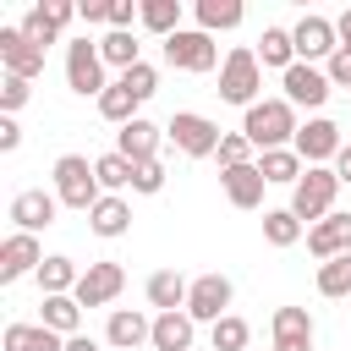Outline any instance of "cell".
Instances as JSON below:
<instances>
[{"mask_svg":"<svg viewBox=\"0 0 351 351\" xmlns=\"http://www.w3.org/2000/svg\"><path fill=\"white\" fill-rule=\"evenodd\" d=\"M296 110L285 104V99H258L247 115H241V137L258 148V154H269V148H291L296 143Z\"/></svg>","mask_w":351,"mask_h":351,"instance_id":"1","label":"cell"},{"mask_svg":"<svg viewBox=\"0 0 351 351\" xmlns=\"http://www.w3.org/2000/svg\"><path fill=\"white\" fill-rule=\"evenodd\" d=\"M340 186H346V181H340L329 165H307V176L291 186V214H296V219L313 230L318 219H329V214H335V197H340Z\"/></svg>","mask_w":351,"mask_h":351,"instance_id":"2","label":"cell"},{"mask_svg":"<svg viewBox=\"0 0 351 351\" xmlns=\"http://www.w3.org/2000/svg\"><path fill=\"white\" fill-rule=\"evenodd\" d=\"M55 197H60V208L93 214V203L104 197V186H99V170H93L82 154H60V159H55Z\"/></svg>","mask_w":351,"mask_h":351,"instance_id":"3","label":"cell"},{"mask_svg":"<svg viewBox=\"0 0 351 351\" xmlns=\"http://www.w3.org/2000/svg\"><path fill=\"white\" fill-rule=\"evenodd\" d=\"M258 88H263L258 49L236 44V49L225 55V66H219V99H225V104H241V110H252V104H258Z\"/></svg>","mask_w":351,"mask_h":351,"instance_id":"4","label":"cell"},{"mask_svg":"<svg viewBox=\"0 0 351 351\" xmlns=\"http://www.w3.org/2000/svg\"><path fill=\"white\" fill-rule=\"evenodd\" d=\"M165 60H170L176 71H197V77L214 71V66H225L214 33H203V27H181V33H170V38H165Z\"/></svg>","mask_w":351,"mask_h":351,"instance_id":"5","label":"cell"},{"mask_svg":"<svg viewBox=\"0 0 351 351\" xmlns=\"http://www.w3.org/2000/svg\"><path fill=\"white\" fill-rule=\"evenodd\" d=\"M66 88H71V93H82V99H88V93L99 99V93L110 88V82H104L99 38H71V44H66Z\"/></svg>","mask_w":351,"mask_h":351,"instance_id":"6","label":"cell"},{"mask_svg":"<svg viewBox=\"0 0 351 351\" xmlns=\"http://www.w3.org/2000/svg\"><path fill=\"white\" fill-rule=\"evenodd\" d=\"M165 137L186 154V159H208V154H219V126L208 121V115H197V110H176L170 115V126H165Z\"/></svg>","mask_w":351,"mask_h":351,"instance_id":"7","label":"cell"},{"mask_svg":"<svg viewBox=\"0 0 351 351\" xmlns=\"http://www.w3.org/2000/svg\"><path fill=\"white\" fill-rule=\"evenodd\" d=\"M291 38H296V60H302V66H313V60H335V55H340V33H335V22L318 16V11H307V16L291 27Z\"/></svg>","mask_w":351,"mask_h":351,"instance_id":"8","label":"cell"},{"mask_svg":"<svg viewBox=\"0 0 351 351\" xmlns=\"http://www.w3.org/2000/svg\"><path fill=\"white\" fill-rule=\"evenodd\" d=\"M230 296H236V285L225 280V274H197L192 280V296H186V313H192V324H219L225 313H230Z\"/></svg>","mask_w":351,"mask_h":351,"instance_id":"9","label":"cell"},{"mask_svg":"<svg viewBox=\"0 0 351 351\" xmlns=\"http://www.w3.org/2000/svg\"><path fill=\"white\" fill-rule=\"evenodd\" d=\"M121 291H126V269L104 258V263H88V269H82V280H77L71 296H77L82 307H110Z\"/></svg>","mask_w":351,"mask_h":351,"instance_id":"10","label":"cell"},{"mask_svg":"<svg viewBox=\"0 0 351 351\" xmlns=\"http://www.w3.org/2000/svg\"><path fill=\"white\" fill-rule=\"evenodd\" d=\"M296 154H302V165H329V159H340V126L329 121V115H313L302 132H296V143H291Z\"/></svg>","mask_w":351,"mask_h":351,"instance_id":"11","label":"cell"},{"mask_svg":"<svg viewBox=\"0 0 351 351\" xmlns=\"http://www.w3.org/2000/svg\"><path fill=\"white\" fill-rule=\"evenodd\" d=\"M280 88H285V104L296 110V104H307V110H318L324 99H329V71H318V66H291V71H280Z\"/></svg>","mask_w":351,"mask_h":351,"instance_id":"12","label":"cell"},{"mask_svg":"<svg viewBox=\"0 0 351 351\" xmlns=\"http://www.w3.org/2000/svg\"><path fill=\"white\" fill-rule=\"evenodd\" d=\"M55 214H60V197H55V192H44V186H27V192H16V197H11V219H16V230H27V236L49 230V225H55Z\"/></svg>","mask_w":351,"mask_h":351,"instance_id":"13","label":"cell"},{"mask_svg":"<svg viewBox=\"0 0 351 351\" xmlns=\"http://www.w3.org/2000/svg\"><path fill=\"white\" fill-rule=\"evenodd\" d=\"M38 263H44V247H38V236H27V230H11L5 241H0V280L11 285V280H22V274H38Z\"/></svg>","mask_w":351,"mask_h":351,"instance_id":"14","label":"cell"},{"mask_svg":"<svg viewBox=\"0 0 351 351\" xmlns=\"http://www.w3.org/2000/svg\"><path fill=\"white\" fill-rule=\"evenodd\" d=\"M0 66H5V77H27L33 82L44 71V49L27 44L22 27H0Z\"/></svg>","mask_w":351,"mask_h":351,"instance_id":"15","label":"cell"},{"mask_svg":"<svg viewBox=\"0 0 351 351\" xmlns=\"http://www.w3.org/2000/svg\"><path fill=\"white\" fill-rule=\"evenodd\" d=\"M307 252L318 258V263H329V258H346L351 252V214H329V219H318L313 230H307Z\"/></svg>","mask_w":351,"mask_h":351,"instance_id":"16","label":"cell"},{"mask_svg":"<svg viewBox=\"0 0 351 351\" xmlns=\"http://www.w3.org/2000/svg\"><path fill=\"white\" fill-rule=\"evenodd\" d=\"M104 340H110L115 351H137V346L154 340V318H143L137 307H115L110 324H104Z\"/></svg>","mask_w":351,"mask_h":351,"instance_id":"17","label":"cell"},{"mask_svg":"<svg viewBox=\"0 0 351 351\" xmlns=\"http://www.w3.org/2000/svg\"><path fill=\"white\" fill-rule=\"evenodd\" d=\"M159 137H165V132L137 115V121H126V126L115 132V154H126L132 165H148V159H159Z\"/></svg>","mask_w":351,"mask_h":351,"instance_id":"18","label":"cell"},{"mask_svg":"<svg viewBox=\"0 0 351 351\" xmlns=\"http://www.w3.org/2000/svg\"><path fill=\"white\" fill-rule=\"evenodd\" d=\"M219 186H225V197H230L236 208H258V203H263V186H269V181H263L258 159H252V165H236V170H225V176H219Z\"/></svg>","mask_w":351,"mask_h":351,"instance_id":"19","label":"cell"},{"mask_svg":"<svg viewBox=\"0 0 351 351\" xmlns=\"http://www.w3.org/2000/svg\"><path fill=\"white\" fill-rule=\"evenodd\" d=\"M148 307H159V313H186V296H192V280H181L176 269H159V274H148Z\"/></svg>","mask_w":351,"mask_h":351,"instance_id":"20","label":"cell"},{"mask_svg":"<svg viewBox=\"0 0 351 351\" xmlns=\"http://www.w3.org/2000/svg\"><path fill=\"white\" fill-rule=\"evenodd\" d=\"M88 230H93V236H104V241L126 236V230H132V208H126V197L104 192V197L93 203V214H88Z\"/></svg>","mask_w":351,"mask_h":351,"instance_id":"21","label":"cell"},{"mask_svg":"<svg viewBox=\"0 0 351 351\" xmlns=\"http://www.w3.org/2000/svg\"><path fill=\"white\" fill-rule=\"evenodd\" d=\"M192 335H197V324H192V313H159L154 318V351H192Z\"/></svg>","mask_w":351,"mask_h":351,"instance_id":"22","label":"cell"},{"mask_svg":"<svg viewBox=\"0 0 351 351\" xmlns=\"http://www.w3.org/2000/svg\"><path fill=\"white\" fill-rule=\"evenodd\" d=\"M258 170H263L269 186H296V181L307 176V165H302L296 148H269V154H258Z\"/></svg>","mask_w":351,"mask_h":351,"instance_id":"23","label":"cell"},{"mask_svg":"<svg viewBox=\"0 0 351 351\" xmlns=\"http://www.w3.org/2000/svg\"><path fill=\"white\" fill-rule=\"evenodd\" d=\"M192 16H197L203 33H230V27H241L247 11H241V0H197Z\"/></svg>","mask_w":351,"mask_h":351,"instance_id":"24","label":"cell"},{"mask_svg":"<svg viewBox=\"0 0 351 351\" xmlns=\"http://www.w3.org/2000/svg\"><path fill=\"white\" fill-rule=\"evenodd\" d=\"M77 280H82V269H77L66 252H55V258H44V263H38V285H44V296H71V291H77Z\"/></svg>","mask_w":351,"mask_h":351,"instance_id":"25","label":"cell"},{"mask_svg":"<svg viewBox=\"0 0 351 351\" xmlns=\"http://www.w3.org/2000/svg\"><path fill=\"white\" fill-rule=\"evenodd\" d=\"M38 307H44V313H38L44 329H55V335H66V340L77 335V324H82V302H77V296H44Z\"/></svg>","mask_w":351,"mask_h":351,"instance_id":"26","label":"cell"},{"mask_svg":"<svg viewBox=\"0 0 351 351\" xmlns=\"http://www.w3.org/2000/svg\"><path fill=\"white\" fill-rule=\"evenodd\" d=\"M5 351H66V335H55L44 324H11L5 329Z\"/></svg>","mask_w":351,"mask_h":351,"instance_id":"27","label":"cell"},{"mask_svg":"<svg viewBox=\"0 0 351 351\" xmlns=\"http://www.w3.org/2000/svg\"><path fill=\"white\" fill-rule=\"evenodd\" d=\"M258 66H280V71L296 66V38H291V27H263V38H258Z\"/></svg>","mask_w":351,"mask_h":351,"instance_id":"28","label":"cell"},{"mask_svg":"<svg viewBox=\"0 0 351 351\" xmlns=\"http://www.w3.org/2000/svg\"><path fill=\"white\" fill-rule=\"evenodd\" d=\"M99 115H104V121H115V126L137 121V93H132V88H126V82L115 77V82H110V88L99 93Z\"/></svg>","mask_w":351,"mask_h":351,"instance_id":"29","label":"cell"},{"mask_svg":"<svg viewBox=\"0 0 351 351\" xmlns=\"http://www.w3.org/2000/svg\"><path fill=\"white\" fill-rule=\"evenodd\" d=\"M302 236H307V225H302L291 208H269V214H263V241H269V247H296Z\"/></svg>","mask_w":351,"mask_h":351,"instance_id":"30","label":"cell"},{"mask_svg":"<svg viewBox=\"0 0 351 351\" xmlns=\"http://www.w3.org/2000/svg\"><path fill=\"white\" fill-rule=\"evenodd\" d=\"M137 49H143V44H137L132 33H115V27H110V33L99 38V55H104V66H121V71L143 66V55H137Z\"/></svg>","mask_w":351,"mask_h":351,"instance_id":"31","label":"cell"},{"mask_svg":"<svg viewBox=\"0 0 351 351\" xmlns=\"http://www.w3.org/2000/svg\"><path fill=\"white\" fill-rule=\"evenodd\" d=\"M143 27L159 38L181 33V0H143Z\"/></svg>","mask_w":351,"mask_h":351,"instance_id":"32","label":"cell"},{"mask_svg":"<svg viewBox=\"0 0 351 351\" xmlns=\"http://www.w3.org/2000/svg\"><path fill=\"white\" fill-rule=\"evenodd\" d=\"M93 170H99V186L115 192V197H121V186H132V176H137V165H132L126 154H99Z\"/></svg>","mask_w":351,"mask_h":351,"instance_id":"33","label":"cell"},{"mask_svg":"<svg viewBox=\"0 0 351 351\" xmlns=\"http://www.w3.org/2000/svg\"><path fill=\"white\" fill-rule=\"evenodd\" d=\"M274 340H313V313L307 307H274Z\"/></svg>","mask_w":351,"mask_h":351,"instance_id":"34","label":"cell"},{"mask_svg":"<svg viewBox=\"0 0 351 351\" xmlns=\"http://www.w3.org/2000/svg\"><path fill=\"white\" fill-rule=\"evenodd\" d=\"M208 340H214V351H247V340H252V329H247V318H236V313H225L214 329H208Z\"/></svg>","mask_w":351,"mask_h":351,"instance_id":"35","label":"cell"},{"mask_svg":"<svg viewBox=\"0 0 351 351\" xmlns=\"http://www.w3.org/2000/svg\"><path fill=\"white\" fill-rule=\"evenodd\" d=\"M318 291H324V296H351V252L318 263Z\"/></svg>","mask_w":351,"mask_h":351,"instance_id":"36","label":"cell"},{"mask_svg":"<svg viewBox=\"0 0 351 351\" xmlns=\"http://www.w3.org/2000/svg\"><path fill=\"white\" fill-rule=\"evenodd\" d=\"M121 82H126V88H132V93H137V104H143V99H154V93H159V71H154V66H148V60H143V66H132V71H121Z\"/></svg>","mask_w":351,"mask_h":351,"instance_id":"37","label":"cell"},{"mask_svg":"<svg viewBox=\"0 0 351 351\" xmlns=\"http://www.w3.org/2000/svg\"><path fill=\"white\" fill-rule=\"evenodd\" d=\"M219 165H225V170H236V165H252V143H247L241 132H225V137H219Z\"/></svg>","mask_w":351,"mask_h":351,"instance_id":"38","label":"cell"},{"mask_svg":"<svg viewBox=\"0 0 351 351\" xmlns=\"http://www.w3.org/2000/svg\"><path fill=\"white\" fill-rule=\"evenodd\" d=\"M27 99H33V82H27V77H5V82H0V110H5V115H16Z\"/></svg>","mask_w":351,"mask_h":351,"instance_id":"39","label":"cell"},{"mask_svg":"<svg viewBox=\"0 0 351 351\" xmlns=\"http://www.w3.org/2000/svg\"><path fill=\"white\" fill-rule=\"evenodd\" d=\"M16 27H22V38H27V44H38V49H49V44H55V27L38 16V5H33V11H27Z\"/></svg>","mask_w":351,"mask_h":351,"instance_id":"40","label":"cell"},{"mask_svg":"<svg viewBox=\"0 0 351 351\" xmlns=\"http://www.w3.org/2000/svg\"><path fill=\"white\" fill-rule=\"evenodd\" d=\"M132 192H143V197H154V192H165V165H159V159H148V165H137V176H132Z\"/></svg>","mask_w":351,"mask_h":351,"instance_id":"41","label":"cell"},{"mask_svg":"<svg viewBox=\"0 0 351 351\" xmlns=\"http://www.w3.org/2000/svg\"><path fill=\"white\" fill-rule=\"evenodd\" d=\"M38 16H44V22H49V27L60 33V27H66V22L77 16V5H71V0H38Z\"/></svg>","mask_w":351,"mask_h":351,"instance_id":"42","label":"cell"},{"mask_svg":"<svg viewBox=\"0 0 351 351\" xmlns=\"http://www.w3.org/2000/svg\"><path fill=\"white\" fill-rule=\"evenodd\" d=\"M11 148H22V126H16V115H0V154H11Z\"/></svg>","mask_w":351,"mask_h":351,"instance_id":"43","label":"cell"},{"mask_svg":"<svg viewBox=\"0 0 351 351\" xmlns=\"http://www.w3.org/2000/svg\"><path fill=\"white\" fill-rule=\"evenodd\" d=\"M324 71H329V82H335V88H351V55H346V49H340Z\"/></svg>","mask_w":351,"mask_h":351,"instance_id":"44","label":"cell"},{"mask_svg":"<svg viewBox=\"0 0 351 351\" xmlns=\"http://www.w3.org/2000/svg\"><path fill=\"white\" fill-rule=\"evenodd\" d=\"M77 16H82L88 27H93V22H110V0H82V5H77Z\"/></svg>","mask_w":351,"mask_h":351,"instance_id":"45","label":"cell"},{"mask_svg":"<svg viewBox=\"0 0 351 351\" xmlns=\"http://www.w3.org/2000/svg\"><path fill=\"white\" fill-rule=\"evenodd\" d=\"M335 33H340V49L351 55V11H340V22H335Z\"/></svg>","mask_w":351,"mask_h":351,"instance_id":"46","label":"cell"},{"mask_svg":"<svg viewBox=\"0 0 351 351\" xmlns=\"http://www.w3.org/2000/svg\"><path fill=\"white\" fill-rule=\"evenodd\" d=\"M66 351H99V340H93V335H71V340H66Z\"/></svg>","mask_w":351,"mask_h":351,"instance_id":"47","label":"cell"},{"mask_svg":"<svg viewBox=\"0 0 351 351\" xmlns=\"http://www.w3.org/2000/svg\"><path fill=\"white\" fill-rule=\"evenodd\" d=\"M335 176H340V181H351V143L340 148V159H335Z\"/></svg>","mask_w":351,"mask_h":351,"instance_id":"48","label":"cell"},{"mask_svg":"<svg viewBox=\"0 0 351 351\" xmlns=\"http://www.w3.org/2000/svg\"><path fill=\"white\" fill-rule=\"evenodd\" d=\"M274 351H313V340H274Z\"/></svg>","mask_w":351,"mask_h":351,"instance_id":"49","label":"cell"},{"mask_svg":"<svg viewBox=\"0 0 351 351\" xmlns=\"http://www.w3.org/2000/svg\"><path fill=\"white\" fill-rule=\"evenodd\" d=\"M346 93H351V88H346Z\"/></svg>","mask_w":351,"mask_h":351,"instance_id":"50","label":"cell"}]
</instances>
